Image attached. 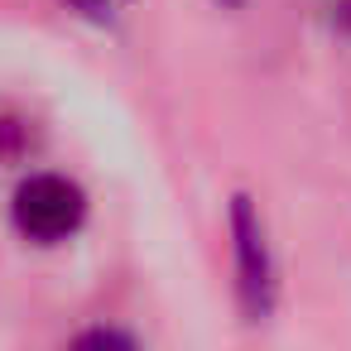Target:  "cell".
I'll use <instances>...</instances> for the list:
<instances>
[{"mask_svg":"<svg viewBox=\"0 0 351 351\" xmlns=\"http://www.w3.org/2000/svg\"><path fill=\"white\" fill-rule=\"evenodd\" d=\"M221 5H241V0H221Z\"/></svg>","mask_w":351,"mask_h":351,"instance_id":"cell-5","label":"cell"},{"mask_svg":"<svg viewBox=\"0 0 351 351\" xmlns=\"http://www.w3.org/2000/svg\"><path fill=\"white\" fill-rule=\"evenodd\" d=\"M63 5L77 10V15H87V20H97V25H106L116 15V0H63Z\"/></svg>","mask_w":351,"mask_h":351,"instance_id":"cell-4","label":"cell"},{"mask_svg":"<svg viewBox=\"0 0 351 351\" xmlns=\"http://www.w3.org/2000/svg\"><path fill=\"white\" fill-rule=\"evenodd\" d=\"M82 217H87L82 188L58 173H34L15 193V226L29 241H63L82 226Z\"/></svg>","mask_w":351,"mask_h":351,"instance_id":"cell-1","label":"cell"},{"mask_svg":"<svg viewBox=\"0 0 351 351\" xmlns=\"http://www.w3.org/2000/svg\"><path fill=\"white\" fill-rule=\"evenodd\" d=\"M231 236H236V274H241V303L260 322L274 308V260L265 245V221L255 217L250 197L231 202Z\"/></svg>","mask_w":351,"mask_h":351,"instance_id":"cell-2","label":"cell"},{"mask_svg":"<svg viewBox=\"0 0 351 351\" xmlns=\"http://www.w3.org/2000/svg\"><path fill=\"white\" fill-rule=\"evenodd\" d=\"M68 351H140V346H135V337L121 332V327H87Z\"/></svg>","mask_w":351,"mask_h":351,"instance_id":"cell-3","label":"cell"}]
</instances>
